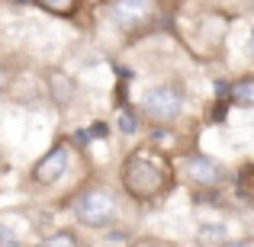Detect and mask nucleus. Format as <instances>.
<instances>
[{
    "instance_id": "nucleus-1",
    "label": "nucleus",
    "mask_w": 254,
    "mask_h": 247,
    "mask_svg": "<svg viewBox=\"0 0 254 247\" xmlns=\"http://www.w3.org/2000/svg\"><path fill=\"white\" fill-rule=\"evenodd\" d=\"M123 186H126V193H129L132 199L151 202V199H158V196L168 193L171 164L151 148L135 151V154H129V161L123 164Z\"/></svg>"
},
{
    "instance_id": "nucleus-2",
    "label": "nucleus",
    "mask_w": 254,
    "mask_h": 247,
    "mask_svg": "<svg viewBox=\"0 0 254 247\" xmlns=\"http://www.w3.org/2000/svg\"><path fill=\"white\" fill-rule=\"evenodd\" d=\"M74 218L87 228H106L116 222V196L106 186H90L74 199Z\"/></svg>"
},
{
    "instance_id": "nucleus-3",
    "label": "nucleus",
    "mask_w": 254,
    "mask_h": 247,
    "mask_svg": "<svg viewBox=\"0 0 254 247\" xmlns=\"http://www.w3.org/2000/svg\"><path fill=\"white\" fill-rule=\"evenodd\" d=\"M184 109V90L177 84H158L142 97V112L151 122H174Z\"/></svg>"
},
{
    "instance_id": "nucleus-4",
    "label": "nucleus",
    "mask_w": 254,
    "mask_h": 247,
    "mask_svg": "<svg viewBox=\"0 0 254 247\" xmlns=\"http://www.w3.org/2000/svg\"><path fill=\"white\" fill-rule=\"evenodd\" d=\"M68 161H71L68 145H55V148H52L49 154L42 157V161L32 167V180H36L39 186H52V183H58V180L64 177V170H68Z\"/></svg>"
},
{
    "instance_id": "nucleus-5",
    "label": "nucleus",
    "mask_w": 254,
    "mask_h": 247,
    "mask_svg": "<svg viewBox=\"0 0 254 247\" xmlns=\"http://www.w3.org/2000/svg\"><path fill=\"white\" fill-rule=\"evenodd\" d=\"M187 180H190V186L209 190V186H216V183H222V180H225V170L212 161V157L193 154V157H187Z\"/></svg>"
},
{
    "instance_id": "nucleus-6",
    "label": "nucleus",
    "mask_w": 254,
    "mask_h": 247,
    "mask_svg": "<svg viewBox=\"0 0 254 247\" xmlns=\"http://www.w3.org/2000/svg\"><path fill=\"white\" fill-rule=\"evenodd\" d=\"M155 10V0H113V19L119 26H142Z\"/></svg>"
},
{
    "instance_id": "nucleus-7",
    "label": "nucleus",
    "mask_w": 254,
    "mask_h": 247,
    "mask_svg": "<svg viewBox=\"0 0 254 247\" xmlns=\"http://www.w3.org/2000/svg\"><path fill=\"white\" fill-rule=\"evenodd\" d=\"M229 238V228L222 222H212V225H199L196 228V244L199 247H216V244H225Z\"/></svg>"
},
{
    "instance_id": "nucleus-8",
    "label": "nucleus",
    "mask_w": 254,
    "mask_h": 247,
    "mask_svg": "<svg viewBox=\"0 0 254 247\" xmlns=\"http://www.w3.org/2000/svg\"><path fill=\"white\" fill-rule=\"evenodd\" d=\"M229 97L238 106H254V77H242L238 84L229 87Z\"/></svg>"
},
{
    "instance_id": "nucleus-9",
    "label": "nucleus",
    "mask_w": 254,
    "mask_h": 247,
    "mask_svg": "<svg viewBox=\"0 0 254 247\" xmlns=\"http://www.w3.org/2000/svg\"><path fill=\"white\" fill-rule=\"evenodd\" d=\"M32 3L49 10V13H58V16H68V13L77 10V0H32Z\"/></svg>"
},
{
    "instance_id": "nucleus-10",
    "label": "nucleus",
    "mask_w": 254,
    "mask_h": 247,
    "mask_svg": "<svg viewBox=\"0 0 254 247\" xmlns=\"http://www.w3.org/2000/svg\"><path fill=\"white\" fill-rule=\"evenodd\" d=\"M39 247H81L77 244V238L71 235V231H58V235H52V238H45Z\"/></svg>"
},
{
    "instance_id": "nucleus-11",
    "label": "nucleus",
    "mask_w": 254,
    "mask_h": 247,
    "mask_svg": "<svg viewBox=\"0 0 254 247\" xmlns=\"http://www.w3.org/2000/svg\"><path fill=\"white\" fill-rule=\"evenodd\" d=\"M116 125H119V132H123V135H135V132H138V119L132 116L129 109H123V112H119Z\"/></svg>"
},
{
    "instance_id": "nucleus-12",
    "label": "nucleus",
    "mask_w": 254,
    "mask_h": 247,
    "mask_svg": "<svg viewBox=\"0 0 254 247\" xmlns=\"http://www.w3.org/2000/svg\"><path fill=\"white\" fill-rule=\"evenodd\" d=\"M87 135H93V138H106V125H103V122H93Z\"/></svg>"
},
{
    "instance_id": "nucleus-13",
    "label": "nucleus",
    "mask_w": 254,
    "mask_h": 247,
    "mask_svg": "<svg viewBox=\"0 0 254 247\" xmlns=\"http://www.w3.org/2000/svg\"><path fill=\"white\" fill-rule=\"evenodd\" d=\"M216 93H219V97H229V81H219V87H216Z\"/></svg>"
},
{
    "instance_id": "nucleus-14",
    "label": "nucleus",
    "mask_w": 254,
    "mask_h": 247,
    "mask_svg": "<svg viewBox=\"0 0 254 247\" xmlns=\"http://www.w3.org/2000/svg\"><path fill=\"white\" fill-rule=\"evenodd\" d=\"M222 247H254V241H232V244H229V241H225Z\"/></svg>"
},
{
    "instance_id": "nucleus-15",
    "label": "nucleus",
    "mask_w": 254,
    "mask_h": 247,
    "mask_svg": "<svg viewBox=\"0 0 254 247\" xmlns=\"http://www.w3.org/2000/svg\"><path fill=\"white\" fill-rule=\"evenodd\" d=\"M87 138H90V135H87L84 129H81V132H74V142H77V145H87Z\"/></svg>"
},
{
    "instance_id": "nucleus-16",
    "label": "nucleus",
    "mask_w": 254,
    "mask_h": 247,
    "mask_svg": "<svg viewBox=\"0 0 254 247\" xmlns=\"http://www.w3.org/2000/svg\"><path fill=\"white\" fill-rule=\"evenodd\" d=\"M248 58H254V29H251V36H248Z\"/></svg>"
},
{
    "instance_id": "nucleus-17",
    "label": "nucleus",
    "mask_w": 254,
    "mask_h": 247,
    "mask_svg": "<svg viewBox=\"0 0 254 247\" xmlns=\"http://www.w3.org/2000/svg\"><path fill=\"white\" fill-rule=\"evenodd\" d=\"M3 90H6V74L0 71V93H3Z\"/></svg>"
},
{
    "instance_id": "nucleus-18",
    "label": "nucleus",
    "mask_w": 254,
    "mask_h": 247,
    "mask_svg": "<svg viewBox=\"0 0 254 247\" xmlns=\"http://www.w3.org/2000/svg\"><path fill=\"white\" fill-rule=\"evenodd\" d=\"M13 3H23V0H13Z\"/></svg>"
},
{
    "instance_id": "nucleus-19",
    "label": "nucleus",
    "mask_w": 254,
    "mask_h": 247,
    "mask_svg": "<svg viewBox=\"0 0 254 247\" xmlns=\"http://www.w3.org/2000/svg\"><path fill=\"white\" fill-rule=\"evenodd\" d=\"M0 235H3V231H0Z\"/></svg>"
}]
</instances>
